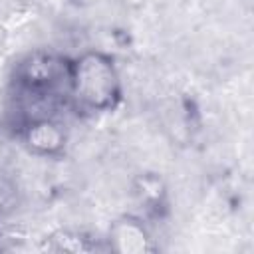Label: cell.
Masks as SVG:
<instances>
[{"label":"cell","instance_id":"obj_5","mask_svg":"<svg viewBox=\"0 0 254 254\" xmlns=\"http://www.w3.org/2000/svg\"><path fill=\"white\" fill-rule=\"evenodd\" d=\"M131 192L147 216L163 218L169 212V189L155 171H141L131 181Z\"/></svg>","mask_w":254,"mask_h":254},{"label":"cell","instance_id":"obj_6","mask_svg":"<svg viewBox=\"0 0 254 254\" xmlns=\"http://www.w3.org/2000/svg\"><path fill=\"white\" fill-rule=\"evenodd\" d=\"M16 198V187L6 179V175H0V214L12 208Z\"/></svg>","mask_w":254,"mask_h":254},{"label":"cell","instance_id":"obj_4","mask_svg":"<svg viewBox=\"0 0 254 254\" xmlns=\"http://www.w3.org/2000/svg\"><path fill=\"white\" fill-rule=\"evenodd\" d=\"M107 248L119 254H149L157 250V242L141 216L121 214L115 218L105 236Z\"/></svg>","mask_w":254,"mask_h":254},{"label":"cell","instance_id":"obj_3","mask_svg":"<svg viewBox=\"0 0 254 254\" xmlns=\"http://www.w3.org/2000/svg\"><path fill=\"white\" fill-rule=\"evenodd\" d=\"M14 141L38 159H62L67 153L69 133L54 115H26L12 129Z\"/></svg>","mask_w":254,"mask_h":254},{"label":"cell","instance_id":"obj_7","mask_svg":"<svg viewBox=\"0 0 254 254\" xmlns=\"http://www.w3.org/2000/svg\"><path fill=\"white\" fill-rule=\"evenodd\" d=\"M8 157H10V151H8V145L0 139V175H4V165L8 163Z\"/></svg>","mask_w":254,"mask_h":254},{"label":"cell","instance_id":"obj_1","mask_svg":"<svg viewBox=\"0 0 254 254\" xmlns=\"http://www.w3.org/2000/svg\"><path fill=\"white\" fill-rule=\"evenodd\" d=\"M65 99L83 115L115 111L123 101V81L115 58L101 50H85L69 58Z\"/></svg>","mask_w":254,"mask_h":254},{"label":"cell","instance_id":"obj_2","mask_svg":"<svg viewBox=\"0 0 254 254\" xmlns=\"http://www.w3.org/2000/svg\"><path fill=\"white\" fill-rule=\"evenodd\" d=\"M69 58L50 50H34L20 58L12 69V85L16 91L34 97L48 99L67 89Z\"/></svg>","mask_w":254,"mask_h":254}]
</instances>
